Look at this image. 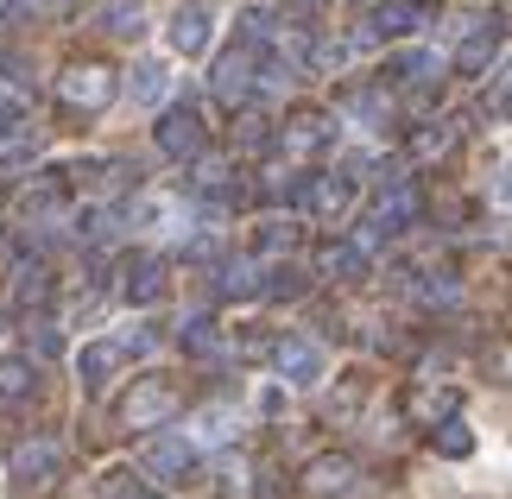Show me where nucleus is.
I'll return each mask as SVG.
<instances>
[{
	"label": "nucleus",
	"mask_w": 512,
	"mask_h": 499,
	"mask_svg": "<svg viewBox=\"0 0 512 499\" xmlns=\"http://www.w3.org/2000/svg\"><path fill=\"white\" fill-rule=\"evenodd\" d=\"M165 89H171V70L159 64V57H146V64H133V83H127V95L140 108H159L165 102Z\"/></svg>",
	"instance_id": "obj_9"
},
{
	"label": "nucleus",
	"mask_w": 512,
	"mask_h": 499,
	"mask_svg": "<svg viewBox=\"0 0 512 499\" xmlns=\"http://www.w3.org/2000/svg\"><path fill=\"white\" fill-rule=\"evenodd\" d=\"M196 190H203V196H215V203H222V196L234 190V177H228V165H222V158H203V165H196Z\"/></svg>",
	"instance_id": "obj_20"
},
{
	"label": "nucleus",
	"mask_w": 512,
	"mask_h": 499,
	"mask_svg": "<svg viewBox=\"0 0 512 499\" xmlns=\"http://www.w3.org/2000/svg\"><path fill=\"white\" fill-rule=\"evenodd\" d=\"M64 102L70 108H108L114 102V70H102V64H76V70H64Z\"/></svg>",
	"instance_id": "obj_3"
},
{
	"label": "nucleus",
	"mask_w": 512,
	"mask_h": 499,
	"mask_svg": "<svg viewBox=\"0 0 512 499\" xmlns=\"http://www.w3.org/2000/svg\"><path fill=\"white\" fill-rule=\"evenodd\" d=\"M291 196H298L310 215H323V222H342L348 203H354V184H348V177H329V171H323V177H304Z\"/></svg>",
	"instance_id": "obj_2"
},
{
	"label": "nucleus",
	"mask_w": 512,
	"mask_h": 499,
	"mask_svg": "<svg viewBox=\"0 0 512 499\" xmlns=\"http://www.w3.org/2000/svg\"><path fill=\"white\" fill-rule=\"evenodd\" d=\"M196 462V443L190 436H152V443L140 449V468L146 474H159V481H177V474H190Z\"/></svg>",
	"instance_id": "obj_4"
},
{
	"label": "nucleus",
	"mask_w": 512,
	"mask_h": 499,
	"mask_svg": "<svg viewBox=\"0 0 512 499\" xmlns=\"http://www.w3.org/2000/svg\"><path fill=\"white\" fill-rule=\"evenodd\" d=\"M209 38H215V13L203 7V0L177 7V13H171V26H165V45H171L177 57H203V51H209Z\"/></svg>",
	"instance_id": "obj_1"
},
{
	"label": "nucleus",
	"mask_w": 512,
	"mask_h": 499,
	"mask_svg": "<svg viewBox=\"0 0 512 499\" xmlns=\"http://www.w3.org/2000/svg\"><path fill=\"white\" fill-rule=\"evenodd\" d=\"M437 449H443V455H468V449H475V436H468L462 424H443V430H437Z\"/></svg>",
	"instance_id": "obj_28"
},
{
	"label": "nucleus",
	"mask_w": 512,
	"mask_h": 499,
	"mask_svg": "<svg viewBox=\"0 0 512 499\" xmlns=\"http://www.w3.org/2000/svg\"><path fill=\"white\" fill-rule=\"evenodd\" d=\"M361 266V247H329L323 253V272H354Z\"/></svg>",
	"instance_id": "obj_30"
},
{
	"label": "nucleus",
	"mask_w": 512,
	"mask_h": 499,
	"mask_svg": "<svg viewBox=\"0 0 512 499\" xmlns=\"http://www.w3.org/2000/svg\"><path fill=\"white\" fill-rule=\"evenodd\" d=\"M121 499H165V493H146V487H127Z\"/></svg>",
	"instance_id": "obj_36"
},
{
	"label": "nucleus",
	"mask_w": 512,
	"mask_h": 499,
	"mask_svg": "<svg viewBox=\"0 0 512 499\" xmlns=\"http://www.w3.org/2000/svg\"><path fill=\"white\" fill-rule=\"evenodd\" d=\"M247 89H253V57L247 51H228L222 70H215V95H228V102H234V95H247Z\"/></svg>",
	"instance_id": "obj_16"
},
{
	"label": "nucleus",
	"mask_w": 512,
	"mask_h": 499,
	"mask_svg": "<svg viewBox=\"0 0 512 499\" xmlns=\"http://www.w3.org/2000/svg\"><path fill=\"white\" fill-rule=\"evenodd\" d=\"M411 215H418V190H411V184H392V190L380 196V215H373V228L392 234V228H405Z\"/></svg>",
	"instance_id": "obj_11"
},
{
	"label": "nucleus",
	"mask_w": 512,
	"mask_h": 499,
	"mask_svg": "<svg viewBox=\"0 0 512 499\" xmlns=\"http://www.w3.org/2000/svg\"><path fill=\"white\" fill-rule=\"evenodd\" d=\"M373 32H380V38H405V32H418V7L392 0V7H380V13H373Z\"/></svg>",
	"instance_id": "obj_19"
},
{
	"label": "nucleus",
	"mask_w": 512,
	"mask_h": 499,
	"mask_svg": "<svg viewBox=\"0 0 512 499\" xmlns=\"http://www.w3.org/2000/svg\"><path fill=\"white\" fill-rule=\"evenodd\" d=\"M215 291H222V297H247V291H260V278H253V266H222Z\"/></svg>",
	"instance_id": "obj_23"
},
{
	"label": "nucleus",
	"mask_w": 512,
	"mask_h": 499,
	"mask_svg": "<svg viewBox=\"0 0 512 499\" xmlns=\"http://www.w3.org/2000/svg\"><path fill=\"white\" fill-rule=\"evenodd\" d=\"M152 342H159V335H152L146 323H133V329H121V335H114V348H121V354H146Z\"/></svg>",
	"instance_id": "obj_27"
},
{
	"label": "nucleus",
	"mask_w": 512,
	"mask_h": 499,
	"mask_svg": "<svg viewBox=\"0 0 512 499\" xmlns=\"http://www.w3.org/2000/svg\"><path fill=\"white\" fill-rule=\"evenodd\" d=\"M76 367H83V392H102L114 379V367H121V348H114V342H89Z\"/></svg>",
	"instance_id": "obj_10"
},
{
	"label": "nucleus",
	"mask_w": 512,
	"mask_h": 499,
	"mask_svg": "<svg viewBox=\"0 0 512 499\" xmlns=\"http://www.w3.org/2000/svg\"><path fill=\"white\" fill-rule=\"evenodd\" d=\"M38 158V139H13V146H0V177H19V165H32Z\"/></svg>",
	"instance_id": "obj_24"
},
{
	"label": "nucleus",
	"mask_w": 512,
	"mask_h": 499,
	"mask_svg": "<svg viewBox=\"0 0 512 499\" xmlns=\"http://www.w3.org/2000/svg\"><path fill=\"white\" fill-rule=\"evenodd\" d=\"M443 152V133H418V158H437Z\"/></svg>",
	"instance_id": "obj_35"
},
{
	"label": "nucleus",
	"mask_w": 512,
	"mask_h": 499,
	"mask_svg": "<svg viewBox=\"0 0 512 499\" xmlns=\"http://www.w3.org/2000/svg\"><path fill=\"white\" fill-rule=\"evenodd\" d=\"M57 348H64V342H57V329H51V323H38V329H32V354H38V361H51Z\"/></svg>",
	"instance_id": "obj_32"
},
{
	"label": "nucleus",
	"mask_w": 512,
	"mask_h": 499,
	"mask_svg": "<svg viewBox=\"0 0 512 499\" xmlns=\"http://www.w3.org/2000/svg\"><path fill=\"white\" fill-rule=\"evenodd\" d=\"M165 411H171V386H159V379H146V386L127 398V424H159Z\"/></svg>",
	"instance_id": "obj_12"
},
{
	"label": "nucleus",
	"mask_w": 512,
	"mask_h": 499,
	"mask_svg": "<svg viewBox=\"0 0 512 499\" xmlns=\"http://www.w3.org/2000/svg\"><path fill=\"white\" fill-rule=\"evenodd\" d=\"M437 70H443L437 51H405V57H392V76H399V83H430Z\"/></svg>",
	"instance_id": "obj_18"
},
{
	"label": "nucleus",
	"mask_w": 512,
	"mask_h": 499,
	"mask_svg": "<svg viewBox=\"0 0 512 499\" xmlns=\"http://www.w3.org/2000/svg\"><path fill=\"white\" fill-rule=\"evenodd\" d=\"M102 26H108V32H121V38H133V32H140V0H108Z\"/></svg>",
	"instance_id": "obj_21"
},
{
	"label": "nucleus",
	"mask_w": 512,
	"mask_h": 499,
	"mask_svg": "<svg viewBox=\"0 0 512 499\" xmlns=\"http://www.w3.org/2000/svg\"><path fill=\"white\" fill-rule=\"evenodd\" d=\"M494 45H500V26H487V32H481V19H475V26L462 32V70H475V76H481L487 64H494Z\"/></svg>",
	"instance_id": "obj_14"
},
{
	"label": "nucleus",
	"mask_w": 512,
	"mask_h": 499,
	"mask_svg": "<svg viewBox=\"0 0 512 499\" xmlns=\"http://www.w3.org/2000/svg\"><path fill=\"white\" fill-rule=\"evenodd\" d=\"M45 291H51L45 272H26V278H19V304H45Z\"/></svg>",
	"instance_id": "obj_31"
},
{
	"label": "nucleus",
	"mask_w": 512,
	"mask_h": 499,
	"mask_svg": "<svg viewBox=\"0 0 512 499\" xmlns=\"http://www.w3.org/2000/svg\"><path fill=\"white\" fill-rule=\"evenodd\" d=\"M342 108H348L361 127H373V133H380V127L392 121V102H386L380 89H354V95H342Z\"/></svg>",
	"instance_id": "obj_15"
},
{
	"label": "nucleus",
	"mask_w": 512,
	"mask_h": 499,
	"mask_svg": "<svg viewBox=\"0 0 512 499\" xmlns=\"http://www.w3.org/2000/svg\"><path fill=\"white\" fill-rule=\"evenodd\" d=\"M234 430H241V417H234L228 405H203L196 424H190V443H228Z\"/></svg>",
	"instance_id": "obj_13"
},
{
	"label": "nucleus",
	"mask_w": 512,
	"mask_h": 499,
	"mask_svg": "<svg viewBox=\"0 0 512 499\" xmlns=\"http://www.w3.org/2000/svg\"><path fill=\"white\" fill-rule=\"evenodd\" d=\"M159 146H165L171 158H196V152H203V121H196L190 108H184V114H171V121L159 127Z\"/></svg>",
	"instance_id": "obj_8"
},
{
	"label": "nucleus",
	"mask_w": 512,
	"mask_h": 499,
	"mask_svg": "<svg viewBox=\"0 0 512 499\" xmlns=\"http://www.w3.org/2000/svg\"><path fill=\"white\" fill-rule=\"evenodd\" d=\"M323 139H329V121H323V114H298V121L285 127V146H291V152H317Z\"/></svg>",
	"instance_id": "obj_17"
},
{
	"label": "nucleus",
	"mask_w": 512,
	"mask_h": 499,
	"mask_svg": "<svg viewBox=\"0 0 512 499\" xmlns=\"http://www.w3.org/2000/svg\"><path fill=\"white\" fill-rule=\"evenodd\" d=\"M184 348L190 354H215V348H222V335H215L209 316H190V323H184Z\"/></svg>",
	"instance_id": "obj_22"
},
{
	"label": "nucleus",
	"mask_w": 512,
	"mask_h": 499,
	"mask_svg": "<svg viewBox=\"0 0 512 499\" xmlns=\"http://www.w3.org/2000/svg\"><path fill=\"white\" fill-rule=\"evenodd\" d=\"M165 291H171V278H165L159 259H140V266H127V278H121V297H127V304H159Z\"/></svg>",
	"instance_id": "obj_6"
},
{
	"label": "nucleus",
	"mask_w": 512,
	"mask_h": 499,
	"mask_svg": "<svg viewBox=\"0 0 512 499\" xmlns=\"http://www.w3.org/2000/svg\"><path fill=\"white\" fill-rule=\"evenodd\" d=\"M266 291H272V297H298V291H304V278L291 272V266H279V272L266 278Z\"/></svg>",
	"instance_id": "obj_29"
},
{
	"label": "nucleus",
	"mask_w": 512,
	"mask_h": 499,
	"mask_svg": "<svg viewBox=\"0 0 512 499\" xmlns=\"http://www.w3.org/2000/svg\"><path fill=\"white\" fill-rule=\"evenodd\" d=\"M241 38H253V45H260V38H266V13H241Z\"/></svg>",
	"instance_id": "obj_34"
},
{
	"label": "nucleus",
	"mask_w": 512,
	"mask_h": 499,
	"mask_svg": "<svg viewBox=\"0 0 512 499\" xmlns=\"http://www.w3.org/2000/svg\"><path fill=\"white\" fill-rule=\"evenodd\" d=\"M323 373H329V361H323L317 342H304V335L279 342V379H291V386H317Z\"/></svg>",
	"instance_id": "obj_5"
},
{
	"label": "nucleus",
	"mask_w": 512,
	"mask_h": 499,
	"mask_svg": "<svg viewBox=\"0 0 512 499\" xmlns=\"http://www.w3.org/2000/svg\"><path fill=\"white\" fill-rule=\"evenodd\" d=\"M32 386V367L26 361H0V398H19Z\"/></svg>",
	"instance_id": "obj_25"
},
{
	"label": "nucleus",
	"mask_w": 512,
	"mask_h": 499,
	"mask_svg": "<svg viewBox=\"0 0 512 499\" xmlns=\"http://www.w3.org/2000/svg\"><path fill=\"white\" fill-rule=\"evenodd\" d=\"M310 487H317V493L348 487V462H317V468H310Z\"/></svg>",
	"instance_id": "obj_26"
},
{
	"label": "nucleus",
	"mask_w": 512,
	"mask_h": 499,
	"mask_svg": "<svg viewBox=\"0 0 512 499\" xmlns=\"http://www.w3.org/2000/svg\"><path fill=\"white\" fill-rule=\"evenodd\" d=\"M0 19H7V0H0Z\"/></svg>",
	"instance_id": "obj_37"
},
{
	"label": "nucleus",
	"mask_w": 512,
	"mask_h": 499,
	"mask_svg": "<svg viewBox=\"0 0 512 499\" xmlns=\"http://www.w3.org/2000/svg\"><path fill=\"white\" fill-rule=\"evenodd\" d=\"M418 291L430 297V304H456V285H449V278H424Z\"/></svg>",
	"instance_id": "obj_33"
},
{
	"label": "nucleus",
	"mask_w": 512,
	"mask_h": 499,
	"mask_svg": "<svg viewBox=\"0 0 512 499\" xmlns=\"http://www.w3.org/2000/svg\"><path fill=\"white\" fill-rule=\"evenodd\" d=\"M13 474L26 487H45L51 474H57V443H19L13 449Z\"/></svg>",
	"instance_id": "obj_7"
}]
</instances>
